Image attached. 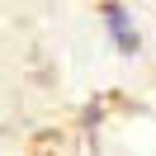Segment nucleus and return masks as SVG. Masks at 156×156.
<instances>
[{"label":"nucleus","instance_id":"obj_1","mask_svg":"<svg viewBox=\"0 0 156 156\" xmlns=\"http://www.w3.org/2000/svg\"><path fill=\"white\" fill-rule=\"evenodd\" d=\"M104 19H109V33H114L118 52H128V57H133V52H137V33H133V24H128V14L118 10V5H109V10H104Z\"/></svg>","mask_w":156,"mask_h":156}]
</instances>
